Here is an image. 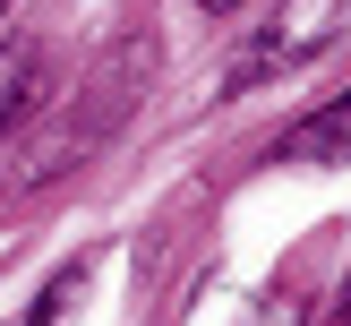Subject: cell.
<instances>
[{"instance_id": "cell-1", "label": "cell", "mask_w": 351, "mask_h": 326, "mask_svg": "<svg viewBox=\"0 0 351 326\" xmlns=\"http://www.w3.org/2000/svg\"><path fill=\"white\" fill-rule=\"evenodd\" d=\"M154 69V43H129V51H112V69H103L95 86H86V103L77 112H60V120H43V129L26 137V146L0 163V198H34V189H51V181H69V172L86 163V154L112 137V120L129 112V86Z\"/></svg>"}, {"instance_id": "cell-2", "label": "cell", "mask_w": 351, "mask_h": 326, "mask_svg": "<svg viewBox=\"0 0 351 326\" xmlns=\"http://www.w3.org/2000/svg\"><path fill=\"white\" fill-rule=\"evenodd\" d=\"M343 26H351V0H283V9L266 17V34H257L249 51H240L232 86H257V78H283V69L317 60V51L335 43Z\"/></svg>"}, {"instance_id": "cell-3", "label": "cell", "mask_w": 351, "mask_h": 326, "mask_svg": "<svg viewBox=\"0 0 351 326\" xmlns=\"http://www.w3.org/2000/svg\"><path fill=\"white\" fill-rule=\"evenodd\" d=\"M51 95V51L34 34H0V137L17 120H34V103Z\"/></svg>"}, {"instance_id": "cell-4", "label": "cell", "mask_w": 351, "mask_h": 326, "mask_svg": "<svg viewBox=\"0 0 351 326\" xmlns=\"http://www.w3.org/2000/svg\"><path fill=\"white\" fill-rule=\"evenodd\" d=\"M283 154H291V163H343V154H351V103H335V112H317V120H300V129L283 137Z\"/></svg>"}, {"instance_id": "cell-5", "label": "cell", "mask_w": 351, "mask_h": 326, "mask_svg": "<svg viewBox=\"0 0 351 326\" xmlns=\"http://www.w3.org/2000/svg\"><path fill=\"white\" fill-rule=\"evenodd\" d=\"M197 9H206V17H232V9H240V0H197Z\"/></svg>"}, {"instance_id": "cell-6", "label": "cell", "mask_w": 351, "mask_h": 326, "mask_svg": "<svg viewBox=\"0 0 351 326\" xmlns=\"http://www.w3.org/2000/svg\"><path fill=\"white\" fill-rule=\"evenodd\" d=\"M0 17H9V0H0Z\"/></svg>"}, {"instance_id": "cell-7", "label": "cell", "mask_w": 351, "mask_h": 326, "mask_svg": "<svg viewBox=\"0 0 351 326\" xmlns=\"http://www.w3.org/2000/svg\"><path fill=\"white\" fill-rule=\"evenodd\" d=\"M343 326H351V309H343Z\"/></svg>"}]
</instances>
